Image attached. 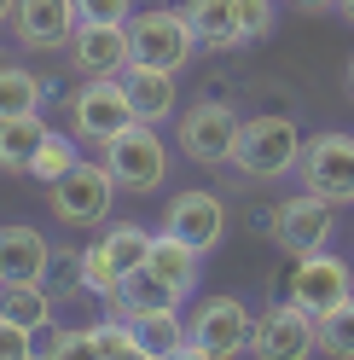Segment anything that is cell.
Instances as JSON below:
<instances>
[{"mask_svg":"<svg viewBox=\"0 0 354 360\" xmlns=\"http://www.w3.org/2000/svg\"><path fill=\"white\" fill-rule=\"evenodd\" d=\"M302 128L284 117V110H256L238 128V146H232V169L244 180H284L302 169Z\"/></svg>","mask_w":354,"mask_h":360,"instance_id":"obj_1","label":"cell"},{"mask_svg":"<svg viewBox=\"0 0 354 360\" xmlns=\"http://www.w3.org/2000/svg\"><path fill=\"white\" fill-rule=\"evenodd\" d=\"M197 30H192V18L186 6L174 12V6H140L134 18H128V53H134V64H151V70H174L181 76L186 64L197 58Z\"/></svg>","mask_w":354,"mask_h":360,"instance_id":"obj_2","label":"cell"},{"mask_svg":"<svg viewBox=\"0 0 354 360\" xmlns=\"http://www.w3.org/2000/svg\"><path fill=\"white\" fill-rule=\"evenodd\" d=\"M105 157V169L117 174V186L128 198H151V192H163V180L174 169V151L163 146V134L151 128V122H134V128H122L117 140H105L99 146Z\"/></svg>","mask_w":354,"mask_h":360,"instance_id":"obj_3","label":"cell"},{"mask_svg":"<svg viewBox=\"0 0 354 360\" xmlns=\"http://www.w3.org/2000/svg\"><path fill=\"white\" fill-rule=\"evenodd\" d=\"M238 128H244V117H238L232 99H192L181 105V117H174V146H181L197 169H221L232 163V146H238Z\"/></svg>","mask_w":354,"mask_h":360,"instance_id":"obj_4","label":"cell"},{"mask_svg":"<svg viewBox=\"0 0 354 360\" xmlns=\"http://www.w3.org/2000/svg\"><path fill=\"white\" fill-rule=\"evenodd\" d=\"M192 326V360H227V354H244L250 337H256V314L244 297L232 290H215V297H197V308L186 314Z\"/></svg>","mask_w":354,"mask_h":360,"instance_id":"obj_5","label":"cell"},{"mask_svg":"<svg viewBox=\"0 0 354 360\" xmlns=\"http://www.w3.org/2000/svg\"><path fill=\"white\" fill-rule=\"evenodd\" d=\"M117 174L105 169V157H93V163H81L70 174H58L47 186V204H53V221H64V227H105L110 221V204H117Z\"/></svg>","mask_w":354,"mask_h":360,"instance_id":"obj_6","label":"cell"},{"mask_svg":"<svg viewBox=\"0 0 354 360\" xmlns=\"http://www.w3.org/2000/svg\"><path fill=\"white\" fill-rule=\"evenodd\" d=\"M279 297L284 302H296V308H308L320 320V314H331L337 302H348L354 297V267L343 262V256H331V250H314V256H291V267L279 274Z\"/></svg>","mask_w":354,"mask_h":360,"instance_id":"obj_7","label":"cell"},{"mask_svg":"<svg viewBox=\"0 0 354 360\" xmlns=\"http://www.w3.org/2000/svg\"><path fill=\"white\" fill-rule=\"evenodd\" d=\"M134 105H128V87L122 76H87V87H76L70 99V134L81 146H105L117 140L122 128H134Z\"/></svg>","mask_w":354,"mask_h":360,"instance_id":"obj_8","label":"cell"},{"mask_svg":"<svg viewBox=\"0 0 354 360\" xmlns=\"http://www.w3.org/2000/svg\"><path fill=\"white\" fill-rule=\"evenodd\" d=\"M284 256H314V250H331V238H337V204H325L314 192H296L273 204V233H268Z\"/></svg>","mask_w":354,"mask_h":360,"instance_id":"obj_9","label":"cell"},{"mask_svg":"<svg viewBox=\"0 0 354 360\" xmlns=\"http://www.w3.org/2000/svg\"><path fill=\"white\" fill-rule=\"evenodd\" d=\"M302 186L325 204H354V134H314L302 146Z\"/></svg>","mask_w":354,"mask_h":360,"instance_id":"obj_10","label":"cell"},{"mask_svg":"<svg viewBox=\"0 0 354 360\" xmlns=\"http://www.w3.org/2000/svg\"><path fill=\"white\" fill-rule=\"evenodd\" d=\"M320 349V320L308 308H296V302H273L268 314L256 320V337H250V354H261V360H302V354H314Z\"/></svg>","mask_w":354,"mask_h":360,"instance_id":"obj_11","label":"cell"},{"mask_svg":"<svg viewBox=\"0 0 354 360\" xmlns=\"http://www.w3.org/2000/svg\"><path fill=\"white\" fill-rule=\"evenodd\" d=\"M76 30H81L76 0H18L12 12V41L24 53H64Z\"/></svg>","mask_w":354,"mask_h":360,"instance_id":"obj_12","label":"cell"},{"mask_svg":"<svg viewBox=\"0 0 354 360\" xmlns=\"http://www.w3.org/2000/svg\"><path fill=\"white\" fill-rule=\"evenodd\" d=\"M163 233L174 238H186L197 244V250H215L221 238H227V204L209 192V186H186V192H174L169 198V210H163Z\"/></svg>","mask_w":354,"mask_h":360,"instance_id":"obj_13","label":"cell"},{"mask_svg":"<svg viewBox=\"0 0 354 360\" xmlns=\"http://www.w3.org/2000/svg\"><path fill=\"white\" fill-rule=\"evenodd\" d=\"M64 53H70L76 76H122L134 64V53H128V24H81Z\"/></svg>","mask_w":354,"mask_h":360,"instance_id":"obj_14","label":"cell"},{"mask_svg":"<svg viewBox=\"0 0 354 360\" xmlns=\"http://www.w3.org/2000/svg\"><path fill=\"white\" fill-rule=\"evenodd\" d=\"M122 87H128V105H134V117L163 128L181 117V82L174 70H151V64H128L122 70Z\"/></svg>","mask_w":354,"mask_h":360,"instance_id":"obj_15","label":"cell"},{"mask_svg":"<svg viewBox=\"0 0 354 360\" xmlns=\"http://www.w3.org/2000/svg\"><path fill=\"white\" fill-rule=\"evenodd\" d=\"M47 262H53V244L41 227H29V221H6L0 227V285L47 279Z\"/></svg>","mask_w":354,"mask_h":360,"instance_id":"obj_16","label":"cell"},{"mask_svg":"<svg viewBox=\"0 0 354 360\" xmlns=\"http://www.w3.org/2000/svg\"><path fill=\"white\" fill-rule=\"evenodd\" d=\"M145 262L157 267L169 285H181L186 297H197V274H204V250H197V244H186V238H174V233L157 227V238H151V256H145Z\"/></svg>","mask_w":354,"mask_h":360,"instance_id":"obj_17","label":"cell"},{"mask_svg":"<svg viewBox=\"0 0 354 360\" xmlns=\"http://www.w3.org/2000/svg\"><path fill=\"white\" fill-rule=\"evenodd\" d=\"M140 343H145V360H174L192 349V326H186V308H157V314H140L134 320Z\"/></svg>","mask_w":354,"mask_h":360,"instance_id":"obj_18","label":"cell"},{"mask_svg":"<svg viewBox=\"0 0 354 360\" xmlns=\"http://www.w3.org/2000/svg\"><path fill=\"white\" fill-rule=\"evenodd\" d=\"M47 117H0V169L6 174H29V163H35V151H41V140H47Z\"/></svg>","mask_w":354,"mask_h":360,"instance_id":"obj_19","label":"cell"},{"mask_svg":"<svg viewBox=\"0 0 354 360\" xmlns=\"http://www.w3.org/2000/svg\"><path fill=\"white\" fill-rule=\"evenodd\" d=\"M53 94V76H35L24 64L0 58V117H35Z\"/></svg>","mask_w":354,"mask_h":360,"instance_id":"obj_20","label":"cell"},{"mask_svg":"<svg viewBox=\"0 0 354 360\" xmlns=\"http://www.w3.org/2000/svg\"><path fill=\"white\" fill-rule=\"evenodd\" d=\"M186 18H192L197 41H204L209 53L244 47V35H238V6H232V0H186Z\"/></svg>","mask_w":354,"mask_h":360,"instance_id":"obj_21","label":"cell"},{"mask_svg":"<svg viewBox=\"0 0 354 360\" xmlns=\"http://www.w3.org/2000/svg\"><path fill=\"white\" fill-rule=\"evenodd\" d=\"M151 238H157V233H145L140 221H117V227H105L93 244L105 250L110 274H117V279H128L134 267H145V256H151Z\"/></svg>","mask_w":354,"mask_h":360,"instance_id":"obj_22","label":"cell"},{"mask_svg":"<svg viewBox=\"0 0 354 360\" xmlns=\"http://www.w3.org/2000/svg\"><path fill=\"white\" fill-rule=\"evenodd\" d=\"M53 290L41 285V279H18V285H0V314H12V320H24L29 331H41L53 320Z\"/></svg>","mask_w":354,"mask_h":360,"instance_id":"obj_23","label":"cell"},{"mask_svg":"<svg viewBox=\"0 0 354 360\" xmlns=\"http://www.w3.org/2000/svg\"><path fill=\"white\" fill-rule=\"evenodd\" d=\"M81 140L76 134H64V128H53L47 140H41V151H35V163H29V180H41V186H53L58 174H70L76 163H81V151H76Z\"/></svg>","mask_w":354,"mask_h":360,"instance_id":"obj_24","label":"cell"},{"mask_svg":"<svg viewBox=\"0 0 354 360\" xmlns=\"http://www.w3.org/2000/svg\"><path fill=\"white\" fill-rule=\"evenodd\" d=\"M87 250H70V244H53V262H47V285L53 297H70V290H87V274H81Z\"/></svg>","mask_w":354,"mask_h":360,"instance_id":"obj_25","label":"cell"},{"mask_svg":"<svg viewBox=\"0 0 354 360\" xmlns=\"http://www.w3.org/2000/svg\"><path fill=\"white\" fill-rule=\"evenodd\" d=\"M320 349H325V354L354 360V297H348V302H337L331 314H320Z\"/></svg>","mask_w":354,"mask_h":360,"instance_id":"obj_26","label":"cell"},{"mask_svg":"<svg viewBox=\"0 0 354 360\" xmlns=\"http://www.w3.org/2000/svg\"><path fill=\"white\" fill-rule=\"evenodd\" d=\"M232 6H238V35H244V47H256V41L273 35V24H279L273 0H232Z\"/></svg>","mask_w":354,"mask_h":360,"instance_id":"obj_27","label":"cell"},{"mask_svg":"<svg viewBox=\"0 0 354 360\" xmlns=\"http://www.w3.org/2000/svg\"><path fill=\"white\" fill-rule=\"evenodd\" d=\"M0 360H35V331L12 314H0Z\"/></svg>","mask_w":354,"mask_h":360,"instance_id":"obj_28","label":"cell"},{"mask_svg":"<svg viewBox=\"0 0 354 360\" xmlns=\"http://www.w3.org/2000/svg\"><path fill=\"white\" fill-rule=\"evenodd\" d=\"M76 12H81V24H128L140 6L134 0H76Z\"/></svg>","mask_w":354,"mask_h":360,"instance_id":"obj_29","label":"cell"},{"mask_svg":"<svg viewBox=\"0 0 354 360\" xmlns=\"http://www.w3.org/2000/svg\"><path fill=\"white\" fill-rule=\"evenodd\" d=\"M70 337H76V331H58V326L47 320V326L35 331V354H70Z\"/></svg>","mask_w":354,"mask_h":360,"instance_id":"obj_30","label":"cell"},{"mask_svg":"<svg viewBox=\"0 0 354 360\" xmlns=\"http://www.w3.org/2000/svg\"><path fill=\"white\" fill-rule=\"evenodd\" d=\"M296 12H337V0H291Z\"/></svg>","mask_w":354,"mask_h":360,"instance_id":"obj_31","label":"cell"},{"mask_svg":"<svg viewBox=\"0 0 354 360\" xmlns=\"http://www.w3.org/2000/svg\"><path fill=\"white\" fill-rule=\"evenodd\" d=\"M12 12H18V0H0V30H12Z\"/></svg>","mask_w":354,"mask_h":360,"instance_id":"obj_32","label":"cell"},{"mask_svg":"<svg viewBox=\"0 0 354 360\" xmlns=\"http://www.w3.org/2000/svg\"><path fill=\"white\" fill-rule=\"evenodd\" d=\"M337 12H343V18H348V24H354V0H337Z\"/></svg>","mask_w":354,"mask_h":360,"instance_id":"obj_33","label":"cell"},{"mask_svg":"<svg viewBox=\"0 0 354 360\" xmlns=\"http://www.w3.org/2000/svg\"><path fill=\"white\" fill-rule=\"evenodd\" d=\"M348 94H354V64H348Z\"/></svg>","mask_w":354,"mask_h":360,"instance_id":"obj_34","label":"cell"}]
</instances>
